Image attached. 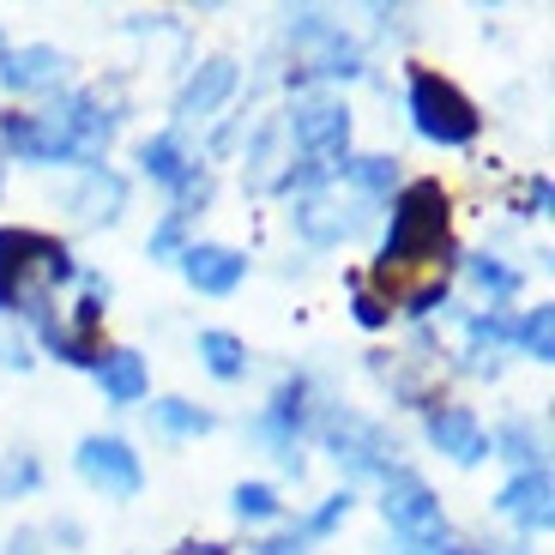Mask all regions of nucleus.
<instances>
[{
  "label": "nucleus",
  "instance_id": "412c9836",
  "mask_svg": "<svg viewBox=\"0 0 555 555\" xmlns=\"http://www.w3.org/2000/svg\"><path fill=\"white\" fill-rule=\"evenodd\" d=\"M199 362H206L218 380H242L248 375V345H242L236 333H218V326H211V333H199Z\"/></svg>",
  "mask_w": 555,
  "mask_h": 555
},
{
  "label": "nucleus",
  "instance_id": "bb28decb",
  "mask_svg": "<svg viewBox=\"0 0 555 555\" xmlns=\"http://www.w3.org/2000/svg\"><path fill=\"white\" fill-rule=\"evenodd\" d=\"M230 507H236V519H254V526H266V519H278V489H266V483H236Z\"/></svg>",
  "mask_w": 555,
  "mask_h": 555
},
{
  "label": "nucleus",
  "instance_id": "c756f323",
  "mask_svg": "<svg viewBox=\"0 0 555 555\" xmlns=\"http://www.w3.org/2000/svg\"><path fill=\"white\" fill-rule=\"evenodd\" d=\"M181 236H188V218H181V211H164V223H157L152 242H145L152 260H181Z\"/></svg>",
  "mask_w": 555,
  "mask_h": 555
},
{
  "label": "nucleus",
  "instance_id": "5701e85b",
  "mask_svg": "<svg viewBox=\"0 0 555 555\" xmlns=\"http://www.w3.org/2000/svg\"><path fill=\"white\" fill-rule=\"evenodd\" d=\"M338 176H345L362 199H387L392 188H399V164H392V157H345Z\"/></svg>",
  "mask_w": 555,
  "mask_h": 555
},
{
  "label": "nucleus",
  "instance_id": "e433bc0d",
  "mask_svg": "<svg viewBox=\"0 0 555 555\" xmlns=\"http://www.w3.org/2000/svg\"><path fill=\"white\" fill-rule=\"evenodd\" d=\"M0 176H7V157H0Z\"/></svg>",
  "mask_w": 555,
  "mask_h": 555
},
{
  "label": "nucleus",
  "instance_id": "f8f14e48",
  "mask_svg": "<svg viewBox=\"0 0 555 555\" xmlns=\"http://www.w3.org/2000/svg\"><path fill=\"white\" fill-rule=\"evenodd\" d=\"M296 230H302L314 248H338V242H350L362 230V211L357 206H345L338 194H326V188H314V194H302L296 199Z\"/></svg>",
  "mask_w": 555,
  "mask_h": 555
},
{
  "label": "nucleus",
  "instance_id": "1a4fd4ad",
  "mask_svg": "<svg viewBox=\"0 0 555 555\" xmlns=\"http://www.w3.org/2000/svg\"><path fill=\"white\" fill-rule=\"evenodd\" d=\"M380 514H387L392 538H447V519H441L435 489L416 472H404V465H392V472L380 477Z\"/></svg>",
  "mask_w": 555,
  "mask_h": 555
},
{
  "label": "nucleus",
  "instance_id": "6ab92c4d",
  "mask_svg": "<svg viewBox=\"0 0 555 555\" xmlns=\"http://www.w3.org/2000/svg\"><path fill=\"white\" fill-rule=\"evenodd\" d=\"M37 338H42V350H49V357L73 362V369H98V362H103V345H98V333H79L73 320L42 314V320H37Z\"/></svg>",
  "mask_w": 555,
  "mask_h": 555
},
{
  "label": "nucleus",
  "instance_id": "6e6552de",
  "mask_svg": "<svg viewBox=\"0 0 555 555\" xmlns=\"http://www.w3.org/2000/svg\"><path fill=\"white\" fill-rule=\"evenodd\" d=\"M302 429H308V380L291 375L284 387L272 392V404L248 423V435L272 447L278 465H284L291 477H302Z\"/></svg>",
  "mask_w": 555,
  "mask_h": 555
},
{
  "label": "nucleus",
  "instance_id": "a211bd4d",
  "mask_svg": "<svg viewBox=\"0 0 555 555\" xmlns=\"http://www.w3.org/2000/svg\"><path fill=\"white\" fill-rule=\"evenodd\" d=\"M91 375H98V387H103V399H109V404H139V399H145V387H152L139 350H103V362L91 369Z\"/></svg>",
  "mask_w": 555,
  "mask_h": 555
},
{
  "label": "nucleus",
  "instance_id": "f3484780",
  "mask_svg": "<svg viewBox=\"0 0 555 555\" xmlns=\"http://www.w3.org/2000/svg\"><path fill=\"white\" fill-rule=\"evenodd\" d=\"M121 206H127V181L115 176L109 164H103V169H85L79 194L67 199V211L85 223V230H98V223H115V218H121Z\"/></svg>",
  "mask_w": 555,
  "mask_h": 555
},
{
  "label": "nucleus",
  "instance_id": "cd10ccee",
  "mask_svg": "<svg viewBox=\"0 0 555 555\" xmlns=\"http://www.w3.org/2000/svg\"><path fill=\"white\" fill-rule=\"evenodd\" d=\"M42 483V465L30 453H13L7 465H0V495L7 501H18V495H30V489Z\"/></svg>",
  "mask_w": 555,
  "mask_h": 555
},
{
  "label": "nucleus",
  "instance_id": "20e7f679",
  "mask_svg": "<svg viewBox=\"0 0 555 555\" xmlns=\"http://www.w3.org/2000/svg\"><path fill=\"white\" fill-rule=\"evenodd\" d=\"M404 103H411V127L429 145H447V152H459V145H472L477 127H483V115H477V103L459 91L453 79H441V73L416 67L411 73V91H404Z\"/></svg>",
  "mask_w": 555,
  "mask_h": 555
},
{
  "label": "nucleus",
  "instance_id": "b1692460",
  "mask_svg": "<svg viewBox=\"0 0 555 555\" xmlns=\"http://www.w3.org/2000/svg\"><path fill=\"white\" fill-rule=\"evenodd\" d=\"M465 272H472V284L489 296V308L507 302V296L519 291V272H514V266H501L495 254H472V260H465Z\"/></svg>",
  "mask_w": 555,
  "mask_h": 555
},
{
  "label": "nucleus",
  "instance_id": "2f4dec72",
  "mask_svg": "<svg viewBox=\"0 0 555 555\" xmlns=\"http://www.w3.org/2000/svg\"><path fill=\"white\" fill-rule=\"evenodd\" d=\"M519 206H526V211H538V218H543V211L555 206V188H550V176H531L526 188H519Z\"/></svg>",
  "mask_w": 555,
  "mask_h": 555
},
{
  "label": "nucleus",
  "instance_id": "a878e982",
  "mask_svg": "<svg viewBox=\"0 0 555 555\" xmlns=\"http://www.w3.org/2000/svg\"><path fill=\"white\" fill-rule=\"evenodd\" d=\"M495 345H514V320L501 308H483V314H472V357H483Z\"/></svg>",
  "mask_w": 555,
  "mask_h": 555
},
{
  "label": "nucleus",
  "instance_id": "4be33fe9",
  "mask_svg": "<svg viewBox=\"0 0 555 555\" xmlns=\"http://www.w3.org/2000/svg\"><path fill=\"white\" fill-rule=\"evenodd\" d=\"M514 350L531 362H555V308L538 302L526 320H514Z\"/></svg>",
  "mask_w": 555,
  "mask_h": 555
},
{
  "label": "nucleus",
  "instance_id": "9b49d317",
  "mask_svg": "<svg viewBox=\"0 0 555 555\" xmlns=\"http://www.w3.org/2000/svg\"><path fill=\"white\" fill-rule=\"evenodd\" d=\"M429 447L435 453H447L453 465H483L495 447H489V435H483V423H477L465 404H429Z\"/></svg>",
  "mask_w": 555,
  "mask_h": 555
},
{
  "label": "nucleus",
  "instance_id": "c9c22d12",
  "mask_svg": "<svg viewBox=\"0 0 555 555\" xmlns=\"http://www.w3.org/2000/svg\"><path fill=\"white\" fill-rule=\"evenodd\" d=\"M441 555H489V550H465V543H441Z\"/></svg>",
  "mask_w": 555,
  "mask_h": 555
},
{
  "label": "nucleus",
  "instance_id": "7ed1b4c3",
  "mask_svg": "<svg viewBox=\"0 0 555 555\" xmlns=\"http://www.w3.org/2000/svg\"><path fill=\"white\" fill-rule=\"evenodd\" d=\"M453 254V199L441 181H404L392 194V223L375 266H441Z\"/></svg>",
  "mask_w": 555,
  "mask_h": 555
},
{
  "label": "nucleus",
  "instance_id": "7c9ffc66",
  "mask_svg": "<svg viewBox=\"0 0 555 555\" xmlns=\"http://www.w3.org/2000/svg\"><path fill=\"white\" fill-rule=\"evenodd\" d=\"M350 308H357V320H362V326H369V333H380V326H387V320H392V308L380 302V296L369 291L362 278H357V284H350Z\"/></svg>",
  "mask_w": 555,
  "mask_h": 555
},
{
  "label": "nucleus",
  "instance_id": "423d86ee",
  "mask_svg": "<svg viewBox=\"0 0 555 555\" xmlns=\"http://www.w3.org/2000/svg\"><path fill=\"white\" fill-rule=\"evenodd\" d=\"M291 49H296L291 79H357L362 73V55H357V42L345 37V25H333L314 7L291 13Z\"/></svg>",
  "mask_w": 555,
  "mask_h": 555
},
{
  "label": "nucleus",
  "instance_id": "f03ea898",
  "mask_svg": "<svg viewBox=\"0 0 555 555\" xmlns=\"http://www.w3.org/2000/svg\"><path fill=\"white\" fill-rule=\"evenodd\" d=\"M73 278H79V260L55 236L25 230V223H0V314L42 320L49 291H61Z\"/></svg>",
  "mask_w": 555,
  "mask_h": 555
},
{
  "label": "nucleus",
  "instance_id": "c85d7f7f",
  "mask_svg": "<svg viewBox=\"0 0 555 555\" xmlns=\"http://www.w3.org/2000/svg\"><path fill=\"white\" fill-rule=\"evenodd\" d=\"M345 514H350V489H338V495H326V501H320V507H314V514H308L296 531H302V538H326V531H338V526H345Z\"/></svg>",
  "mask_w": 555,
  "mask_h": 555
},
{
  "label": "nucleus",
  "instance_id": "ddd939ff",
  "mask_svg": "<svg viewBox=\"0 0 555 555\" xmlns=\"http://www.w3.org/2000/svg\"><path fill=\"white\" fill-rule=\"evenodd\" d=\"M181 278L199 296H230L248 278V254L223 248V242H194V248H181Z\"/></svg>",
  "mask_w": 555,
  "mask_h": 555
},
{
  "label": "nucleus",
  "instance_id": "9d476101",
  "mask_svg": "<svg viewBox=\"0 0 555 555\" xmlns=\"http://www.w3.org/2000/svg\"><path fill=\"white\" fill-rule=\"evenodd\" d=\"M73 465H79L85 483L103 489L109 501H133L139 489H145V465H139V453L121 441V435H85L79 453H73Z\"/></svg>",
  "mask_w": 555,
  "mask_h": 555
},
{
  "label": "nucleus",
  "instance_id": "aec40b11",
  "mask_svg": "<svg viewBox=\"0 0 555 555\" xmlns=\"http://www.w3.org/2000/svg\"><path fill=\"white\" fill-rule=\"evenodd\" d=\"M152 423L169 435V441H199V435L218 429V416L199 411V404H188V399H157L152 404Z\"/></svg>",
  "mask_w": 555,
  "mask_h": 555
},
{
  "label": "nucleus",
  "instance_id": "0eeeda50",
  "mask_svg": "<svg viewBox=\"0 0 555 555\" xmlns=\"http://www.w3.org/2000/svg\"><path fill=\"white\" fill-rule=\"evenodd\" d=\"M291 139L302 152V164H314L320 176H338L350 157V109L338 98H296Z\"/></svg>",
  "mask_w": 555,
  "mask_h": 555
},
{
  "label": "nucleus",
  "instance_id": "dca6fc26",
  "mask_svg": "<svg viewBox=\"0 0 555 555\" xmlns=\"http://www.w3.org/2000/svg\"><path fill=\"white\" fill-rule=\"evenodd\" d=\"M61 79H67V55L49 49V42L0 49V85H7V91H55Z\"/></svg>",
  "mask_w": 555,
  "mask_h": 555
},
{
  "label": "nucleus",
  "instance_id": "393cba45",
  "mask_svg": "<svg viewBox=\"0 0 555 555\" xmlns=\"http://www.w3.org/2000/svg\"><path fill=\"white\" fill-rule=\"evenodd\" d=\"M489 447H501V459H514L519 472H531V465H543L538 459V435L526 429V423H501V435Z\"/></svg>",
  "mask_w": 555,
  "mask_h": 555
},
{
  "label": "nucleus",
  "instance_id": "f257e3e1",
  "mask_svg": "<svg viewBox=\"0 0 555 555\" xmlns=\"http://www.w3.org/2000/svg\"><path fill=\"white\" fill-rule=\"evenodd\" d=\"M115 121H121V115L103 109L98 91H73V98H61L55 109H42V115H0V157L103 169Z\"/></svg>",
  "mask_w": 555,
  "mask_h": 555
},
{
  "label": "nucleus",
  "instance_id": "2eb2a0df",
  "mask_svg": "<svg viewBox=\"0 0 555 555\" xmlns=\"http://www.w3.org/2000/svg\"><path fill=\"white\" fill-rule=\"evenodd\" d=\"M550 495H555L550 472H543V465H531V472H514L507 483H501L495 507L514 519V526H526V531H550V519H555Z\"/></svg>",
  "mask_w": 555,
  "mask_h": 555
},
{
  "label": "nucleus",
  "instance_id": "39448f33",
  "mask_svg": "<svg viewBox=\"0 0 555 555\" xmlns=\"http://www.w3.org/2000/svg\"><path fill=\"white\" fill-rule=\"evenodd\" d=\"M314 435H320V447H326L350 477H387L392 472V453H399V441H387L380 423H369L362 411H345V404L320 411Z\"/></svg>",
  "mask_w": 555,
  "mask_h": 555
},
{
  "label": "nucleus",
  "instance_id": "72a5a7b5",
  "mask_svg": "<svg viewBox=\"0 0 555 555\" xmlns=\"http://www.w3.org/2000/svg\"><path fill=\"white\" fill-rule=\"evenodd\" d=\"M7 555H42V538H37V531H13V538H7Z\"/></svg>",
  "mask_w": 555,
  "mask_h": 555
},
{
  "label": "nucleus",
  "instance_id": "473e14b6",
  "mask_svg": "<svg viewBox=\"0 0 555 555\" xmlns=\"http://www.w3.org/2000/svg\"><path fill=\"white\" fill-rule=\"evenodd\" d=\"M254 555H308V538L302 531H284V538H266Z\"/></svg>",
  "mask_w": 555,
  "mask_h": 555
},
{
  "label": "nucleus",
  "instance_id": "f704fd0d",
  "mask_svg": "<svg viewBox=\"0 0 555 555\" xmlns=\"http://www.w3.org/2000/svg\"><path fill=\"white\" fill-rule=\"evenodd\" d=\"M176 555H230V550H218V543H188V550H176Z\"/></svg>",
  "mask_w": 555,
  "mask_h": 555
},
{
  "label": "nucleus",
  "instance_id": "4468645a",
  "mask_svg": "<svg viewBox=\"0 0 555 555\" xmlns=\"http://www.w3.org/2000/svg\"><path fill=\"white\" fill-rule=\"evenodd\" d=\"M230 91H236V61L211 55L206 67H194V73H188V85H181L176 121H206V115H218L223 103H230Z\"/></svg>",
  "mask_w": 555,
  "mask_h": 555
}]
</instances>
